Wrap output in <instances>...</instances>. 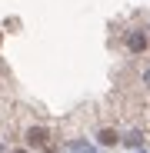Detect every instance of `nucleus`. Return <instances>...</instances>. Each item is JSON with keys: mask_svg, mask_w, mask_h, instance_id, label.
<instances>
[{"mask_svg": "<svg viewBox=\"0 0 150 153\" xmlns=\"http://www.w3.org/2000/svg\"><path fill=\"white\" fill-rule=\"evenodd\" d=\"M127 50H130V53H143V50H147V33L143 30H130L127 33Z\"/></svg>", "mask_w": 150, "mask_h": 153, "instance_id": "f257e3e1", "label": "nucleus"}, {"mask_svg": "<svg viewBox=\"0 0 150 153\" xmlns=\"http://www.w3.org/2000/svg\"><path fill=\"white\" fill-rule=\"evenodd\" d=\"M97 140H100V146H117V143H120L117 130H100V133H97Z\"/></svg>", "mask_w": 150, "mask_h": 153, "instance_id": "f03ea898", "label": "nucleus"}, {"mask_svg": "<svg viewBox=\"0 0 150 153\" xmlns=\"http://www.w3.org/2000/svg\"><path fill=\"white\" fill-rule=\"evenodd\" d=\"M123 146H130V150H140V146H143V133H140V130H130L127 137H123Z\"/></svg>", "mask_w": 150, "mask_h": 153, "instance_id": "7ed1b4c3", "label": "nucleus"}, {"mask_svg": "<svg viewBox=\"0 0 150 153\" xmlns=\"http://www.w3.org/2000/svg\"><path fill=\"white\" fill-rule=\"evenodd\" d=\"M27 146H47V133L43 130H30L27 133Z\"/></svg>", "mask_w": 150, "mask_h": 153, "instance_id": "20e7f679", "label": "nucleus"}, {"mask_svg": "<svg viewBox=\"0 0 150 153\" xmlns=\"http://www.w3.org/2000/svg\"><path fill=\"white\" fill-rule=\"evenodd\" d=\"M67 150H90V143H84V140H70V143H63Z\"/></svg>", "mask_w": 150, "mask_h": 153, "instance_id": "39448f33", "label": "nucleus"}, {"mask_svg": "<svg viewBox=\"0 0 150 153\" xmlns=\"http://www.w3.org/2000/svg\"><path fill=\"white\" fill-rule=\"evenodd\" d=\"M140 83H143V87H147V90H150V67H147V70H143V73H140Z\"/></svg>", "mask_w": 150, "mask_h": 153, "instance_id": "423d86ee", "label": "nucleus"}, {"mask_svg": "<svg viewBox=\"0 0 150 153\" xmlns=\"http://www.w3.org/2000/svg\"><path fill=\"white\" fill-rule=\"evenodd\" d=\"M0 150H4V143H0Z\"/></svg>", "mask_w": 150, "mask_h": 153, "instance_id": "0eeeda50", "label": "nucleus"}]
</instances>
